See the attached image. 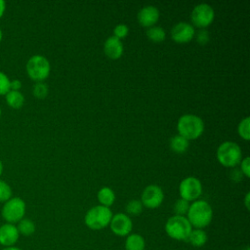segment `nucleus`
<instances>
[{
    "label": "nucleus",
    "instance_id": "nucleus-33",
    "mask_svg": "<svg viewBox=\"0 0 250 250\" xmlns=\"http://www.w3.org/2000/svg\"><path fill=\"white\" fill-rule=\"evenodd\" d=\"M21 87V82L19 79L11 80V90L20 91Z\"/></svg>",
    "mask_w": 250,
    "mask_h": 250
},
{
    "label": "nucleus",
    "instance_id": "nucleus-20",
    "mask_svg": "<svg viewBox=\"0 0 250 250\" xmlns=\"http://www.w3.org/2000/svg\"><path fill=\"white\" fill-rule=\"evenodd\" d=\"M5 98H6V102H7L8 105L15 109L21 108L24 104V96L22 95V93L21 91L10 90L5 95Z\"/></svg>",
    "mask_w": 250,
    "mask_h": 250
},
{
    "label": "nucleus",
    "instance_id": "nucleus-5",
    "mask_svg": "<svg viewBox=\"0 0 250 250\" xmlns=\"http://www.w3.org/2000/svg\"><path fill=\"white\" fill-rule=\"evenodd\" d=\"M164 229L169 237L178 241H187L192 227L186 216L174 215L167 220Z\"/></svg>",
    "mask_w": 250,
    "mask_h": 250
},
{
    "label": "nucleus",
    "instance_id": "nucleus-9",
    "mask_svg": "<svg viewBox=\"0 0 250 250\" xmlns=\"http://www.w3.org/2000/svg\"><path fill=\"white\" fill-rule=\"evenodd\" d=\"M215 18V12L211 5L207 3H199L191 11L190 19L193 25L205 28L210 25Z\"/></svg>",
    "mask_w": 250,
    "mask_h": 250
},
{
    "label": "nucleus",
    "instance_id": "nucleus-28",
    "mask_svg": "<svg viewBox=\"0 0 250 250\" xmlns=\"http://www.w3.org/2000/svg\"><path fill=\"white\" fill-rule=\"evenodd\" d=\"M11 90V80L7 74L0 71V96L6 95Z\"/></svg>",
    "mask_w": 250,
    "mask_h": 250
},
{
    "label": "nucleus",
    "instance_id": "nucleus-2",
    "mask_svg": "<svg viewBox=\"0 0 250 250\" xmlns=\"http://www.w3.org/2000/svg\"><path fill=\"white\" fill-rule=\"evenodd\" d=\"M177 130L179 135L183 136L188 141L195 140L204 132V122L198 115L187 113L178 119Z\"/></svg>",
    "mask_w": 250,
    "mask_h": 250
},
{
    "label": "nucleus",
    "instance_id": "nucleus-38",
    "mask_svg": "<svg viewBox=\"0 0 250 250\" xmlns=\"http://www.w3.org/2000/svg\"><path fill=\"white\" fill-rule=\"evenodd\" d=\"M2 37H3V34H2V30H1V28H0V43H1V41H2Z\"/></svg>",
    "mask_w": 250,
    "mask_h": 250
},
{
    "label": "nucleus",
    "instance_id": "nucleus-22",
    "mask_svg": "<svg viewBox=\"0 0 250 250\" xmlns=\"http://www.w3.org/2000/svg\"><path fill=\"white\" fill-rule=\"evenodd\" d=\"M146 37L152 42H162L166 37L165 29L159 25H153L147 28Z\"/></svg>",
    "mask_w": 250,
    "mask_h": 250
},
{
    "label": "nucleus",
    "instance_id": "nucleus-13",
    "mask_svg": "<svg viewBox=\"0 0 250 250\" xmlns=\"http://www.w3.org/2000/svg\"><path fill=\"white\" fill-rule=\"evenodd\" d=\"M159 10L153 5H146L140 9L137 15L138 21L141 25L146 27L153 26L159 20Z\"/></svg>",
    "mask_w": 250,
    "mask_h": 250
},
{
    "label": "nucleus",
    "instance_id": "nucleus-30",
    "mask_svg": "<svg viewBox=\"0 0 250 250\" xmlns=\"http://www.w3.org/2000/svg\"><path fill=\"white\" fill-rule=\"evenodd\" d=\"M194 36H195L197 43H199L200 45H205L209 42V38H210L209 32L205 28H200L198 31L195 32Z\"/></svg>",
    "mask_w": 250,
    "mask_h": 250
},
{
    "label": "nucleus",
    "instance_id": "nucleus-36",
    "mask_svg": "<svg viewBox=\"0 0 250 250\" xmlns=\"http://www.w3.org/2000/svg\"><path fill=\"white\" fill-rule=\"evenodd\" d=\"M2 250H21V249L16 246H11V247H4Z\"/></svg>",
    "mask_w": 250,
    "mask_h": 250
},
{
    "label": "nucleus",
    "instance_id": "nucleus-35",
    "mask_svg": "<svg viewBox=\"0 0 250 250\" xmlns=\"http://www.w3.org/2000/svg\"><path fill=\"white\" fill-rule=\"evenodd\" d=\"M249 197H250V192L248 191L244 197V204H245V207L247 210H249Z\"/></svg>",
    "mask_w": 250,
    "mask_h": 250
},
{
    "label": "nucleus",
    "instance_id": "nucleus-26",
    "mask_svg": "<svg viewBox=\"0 0 250 250\" xmlns=\"http://www.w3.org/2000/svg\"><path fill=\"white\" fill-rule=\"evenodd\" d=\"M12 188L8 183L0 180V202H6L12 197Z\"/></svg>",
    "mask_w": 250,
    "mask_h": 250
},
{
    "label": "nucleus",
    "instance_id": "nucleus-24",
    "mask_svg": "<svg viewBox=\"0 0 250 250\" xmlns=\"http://www.w3.org/2000/svg\"><path fill=\"white\" fill-rule=\"evenodd\" d=\"M249 125H250V118L248 116H246L240 120V122L238 123V126H237L238 135L245 141H248L250 139Z\"/></svg>",
    "mask_w": 250,
    "mask_h": 250
},
{
    "label": "nucleus",
    "instance_id": "nucleus-25",
    "mask_svg": "<svg viewBox=\"0 0 250 250\" xmlns=\"http://www.w3.org/2000/svg\"><path fill=\"white\" fill-rule=\"evenodd\" d=\"M189 208V202L183 199V198H179L175 201L174 206H173V210L175 215L178 216H185Z\"/></svg>",
    "mask_w": 250,
    "mask_h": 250
},
{
    "label": "nucleus",
    "instance_id": "nucleus-21",
    "mask_svg": "<svg viewBox=\"0 0 250 250\" xmlns=\"http://www.w3.org/2000/svg\"><path fill=\"white\" fill-rule=\"evenodd\" d=\"M18 229V231L20 234H22L24 236H29L34 233L35 231V224L32 220L27 218H22L18 225L16 226Z\"/></svg>",
    "mask_w": 250,
    "mask_h": 250
},
{
    "label": "nucleus",
    "instance_id": "nucleus-39",
    "mask_svg": "<svg viewBox=\"0 0 250 250\" xmlns=\"http://www.w3.org/2000/svg\"><path fill=\"white\" fill-rule=\"evenodd\" d=\"M1 113H2V112H1V107H0V117H1Z\"/></svg>",
    "mask_w": 250,
    "mask_h": 250
},
{
    "label": "nucleus",
    "instance_id": "nucleus-16",
    "mask_svg": "<svg viewBox=\"0 0 250 250\" xmlns=\"http://www.w3.org/2000/svg\"><path fill=\"white\" fill-rule=\"evenodd\" d=\"M208 236L203 229H192L187 241L194 247H202L207 242Z\"/></svg>",
    "mask_w": 250,
    "mask_h": 250
},
{
    "label": "nucleus",
    "instance_id": "nucleus-1",
    "mask_svg": "<svg viewBox=\"0 0 250 250\" xmlns=\"http://www.w3.org/2000/svg\"><path fill=\"white\" fill-rule=\"evenodd\" d=\"M187 215V219L191 227L195 229H203L211 223L213 218V210L207 201L197 199L189 204Z\"/></svg>",
    "mask_w": 250,
    "mask_h": 250
},
{
    "label": "nucleus",
    "instance_id": "nucleus-23",
    "mask_svg": "<svg viewBox=\"0 0 250 250\" xmlns=\"http://www.w3.org/2000/svg\"><path fill=\"white\" fill-rule=\"evenodd\" d=\"M143 208H144V206H143L141 200H139V199H132V200L128 201L126 204V207H125L127 214H129L131 216L140 215L143 211Z\"/></svg>",
    "mask_w": 250,
    "mask_h": 250
},
{
    "label": "nucleus",
    "instance_id": "nucleus-37",
    "mask_svg": "<svg viewBox=\"0 0 250 250\" xmlns=\"http://www.w3.org/2000/svg\"><path fill=\"white\" fill-rule=\"evenodd\" d=\"M3 169H4V166H3V163L2 161L0 160V176L2 175V172H3Z\"/></svg>",
    "mask_w": 250,
    "mask_h": 250
},
{
    "label": "nucleus",
    "instance_id": "nucleus-19",
    "mask_svg": "<svg viewBox=\"0 0 250 250\" xmlns=\"http://www.w3.org/2000/svg\"><path fill=\"white\" fill-rule=\"evenodd\" d=\"M169 146H170V148L174 152H176V153H184L188 148L189 142L186 138H184L183 136L178 134V135L173 136L170 139Z\"/></svg>",
    "mask_w": 250,
    "mask_h": 250
},
{
    "label": "nucleus",
    "instance_id": "nucleus-7",
    "mask_svg": "<svg viewBox=\"0 0 250 250\" xmlns=\"http://www.w3.org/2000/svg\"><path fill=\"white\" fill-rule=\"evenodd\" d=\"M25 202L21 197H11L4 202L1 210L2 218L9 224L19 223L25 214Z\"/></svg>",
    "mask_w": 250,
    "mask_h": 250
},
{
    "label": "nucleus",
    "instance_id": "nucleus-11",
    "mask_svg": "<svg viewBox=\"0 0 250 250\" xmlns=\"http://www.w3.org/2000/svg\"><path fill=\"white\" fill-rule=\"evenodd\" d=\"M109 227L114 234L118 236H125L130 234L133 229V222L127 214L117 213L112 216Z\"/></svg>",
    "mask_w": 250,
    "mask_h": 250
},
{
    "label": "nucleus",
    "instance_id": "nucleus-17",
    "mask_svg": "<svg viewBox=\"0 0 250 250\" xmlns=\"http://www.w3.org/2000/svg\"><path fill=\"white\" fill-rule=\"evenodd\" d=\"M146 241L145 238L139 233H131L125 240L126 250H145Z\"/></svg>",
    "mask_w": 250,
    "mask_h": 250
},
{
    "label": "nucleus",
    "instance_id": "nucleus-27",
    "mask_svg": "<svg viewBox=\"0 0 250 250\" xmlns=\"http://www.w3.org/2000/svg\"><path fill=\"white\" fill-rule=\"evenodd\" d=\"M48 85L44 82H36L33 86L32 93L38 99H44L48 95Z\"/></svg>",
    "mask_w": 250,
    "mask_h": 250
},
{
    "label": "nucleus",
    "instance_id": "nucleus-31",
    "mask_svg": "<svg viewBox=\"0 0 250 250\" xmlns=\"http://www.w3.org/2000/svg\"><path fill=\"white\" fill-rule=\"evenodd\" d=\"M240 171L242 174L249 178L250 177V158L249 156H245L243 159L240 161Z\"/></svg>",
    "mask_w": 250,
    "mask_h": 250
},
{
    "label": "nucleus",
    "instance_id": "nucleus-15",
    "mask_svg": "<svg viewBox=\"0 0 250 250\" xmlns=\"http://www.w3.org/2000/svg\"><path fill=\"white\" fill-rule=\"evenodd\" d=\"M123 51H124V47L121 39L113 35L105 39L104 43V52L108 58L112 60L119 59L122 56Z\"/></svg>",
    "mask_w": 250,
    "mask_h": 250
},
{
    "label": "nucleus",
    "instance_id": "nucleus-10",
    "mask_svg": "<svg viewBox=\"0 0 250 250\" xmlns=\"http://www.w3.org/2000/svg\"><path fill=\"white\" fill-rule=\"evenodd\" d=\"M164 200V192L163 189L157 185H148L145 188L142 192L141 202L143 206L155 209L158 208Z\"/></svg>",
    "mask_w": 250,
    "mask_h": 250
},
{
    "label": "nucleus",
    "instance_id": "nucleus-34",
    "mask_svg": "<svg viewBox=\"0 0 250 250\" xmlns=\"http://www.w3.org/2000/svg\"><path fill=\"white\" fill-rule=\"evenodd\" d=\"M5 10H6V3L4 0H0V19L4 15Z\"/></svg>",
    "mask_w": 250,
    "mask_h": 250
},
{
    "label": "nucleus",
    "instance_id": "nucleus-8",
    "mask_svg": "<svg viewBox=\"0 0 250 250\" xmlns=\"http://www.w3.org/2000/svg\"><path fill=\"white\" fill-rule=\"evenodd\" d=\"M181 198L187 201H195L202 193V184L199 179L193 176L183 179L179 185Z\"/></svg>",
    "mask_w": 250,
    "mask_h": 250
},
{
    "label": "nucleus",
    "instance_id": "nucleus-4",
    "mask_svg": "<svg viewBox=\"0 0 250 250\" xmlns=\"http://www.w3.org/2000/svg\"><path fill=\"white\" fill-rule=\"evenodd\" d=\"M113 214L108 207L96 205L90 208L84 217L85 225L94 230H99L109 226Z\"/></svg>",
    "mask_w": 250,
    "mask_h": 250
},
{
    "label": "nucleus",
    "instance_id": "nucleus-12",
    "mask_svg": "<svg viewBox=\"0 0 250 250\" xmlns=\"http://www.w3.org/2000/svg\"><path fill=\"white\" fill-rule=\"evenodd\" d=\"M195 34L194 26L187 21H180L176 23L170 31L171 38L177 43L189 42Z\"/></svg>",
    "mask_w": 250,
    "mask_h": 250
},
{
    "label": "nucleus",
    "instance_id": "nucleus-14",
    "mask_svg": "<svg viewBox=\"0 0 250 250\" xmlns=\"http://www.w3.org/2000/svg\"><path fill=\"white\" fill-rule=\"evenodd\" d=\"M20 237L17 227L14 224H3L0 226V244L4 247L14 246Z\"/></svg>",
    "mask_w": 250,
    "mask_h": 250
},
{
    "label": "nucleus",
    "instance_id": "nucleus-32",
    "mask_svg": "<svg viewBox=\"0 0 250 250\" xmlns=\"http://www.w3.org/2000/svg\"><path fill=\"white\" fill-rule=\"evenodd\" d=\"M229 176H230V179H231L233 182H239V181L242 179L243 174H242V172H241L239 169L233 168V169L230 171Z\"/></svg>",
    "mask_w": 250,
    "mask_h": 250
},
{
    "label": "nucleus",
    "instance_id": "nucleus-29",
    "mask_svg": "<svg viewBox=\"0 0 250 250\" xmlns=\"http://www.w3.org/2000/svg\"><path fill=\"white\" fill-rule=\"evenodd\" d=\"M129 33V27L125 23H118L113 28V36L121 39L128 35Z\"/></svg>",
    "mask_w": 250,
    "mask_h": 250
},
{
    "label": "nucleus",
    "instance_id": "nucleus-6",
    "mask_svg": "<svg viewBox=\"0 0 250 250\" xmlns=\"http://www.w3.org/2000/svg\"><path fill=\"white\" fill-rule=\"evenodd\" d=\"M27 75L36 82H43L50 74L51 64L49 60L42 55L31 56L25 65Z\"/></svg>",
    "mask_w": 250,
    "mask_h": 250
},
{
    "label": "nucleus",
    "instance_id": "nucleus-3",
    "mask_svg": "<svg viewBox=\"0 0 250 250\" xmlns=\"http://www.w3.org/2000/svg\"><path fill=\"white\" fill-rule=\"evenodd\" d=\"M216 156L223 166L234 168L242 159V151L236 143L226 141L218 146Z\"/></svg>",
    "mask_w": 250,
    "mask_h": 250
},
{
    "label": "nucleus",
    "instance_id": "nucleus-18",
    "mask_svg": "<svg viewBox=\"0 0 250 250\" xmlns=\"http://www.w3.org/2000/svg\"><path fill=\"white\" fill-rule=\"evenodd\" d=\"M97 197H98V200L100 202V205H103V206H105V207H108V208L115 201V193L108 187L101 188L98 191Z\"/></svg>",
    "mask_w": 250,
    "mask_h": 250
}]
</instances>
